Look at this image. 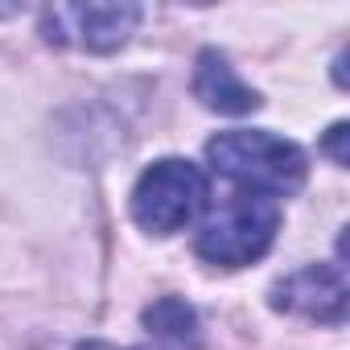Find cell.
Here are the masks:
<instances>
[{"label": "cell", "mask_w": 350, "mask_h": 350, "mask_svg": "<svg viewBox=\"0 0 350 350\" xmlns=\"http://www.w3.org/2000/svg\"><path fill=\"white\" fill-rule=\"evenodd\" d=\"M194 95L223 116H247L260 107V95L235 75V66L219 54V50H202L198 66H194Z\"/></svg>", "instance_id": "cell-6"}, {"label": "cell", "mask_w": 350, "mask_h": 350, "mask_svg": "<svg viewBox=\"0 0 350 350\" xmlns=\"http://www.w3.org/2000/svg\"><path fill=\"white\" fill-rule=\"evenodd\" d=\"M211 165L223 178L247 186V194H297L305 186V152L272 132H252V128H235L223 132L206 144Z\"/></svg>", "instance_id": "cell-1"}, {"label": "cell", "mask_w": 350, "mask_h": 350, "mask_svg": "<svg viewBox=\"0 0 350 350\" xmlns=\"http://www.w3.org/2000/svg\"><path fill=\"white\" fill-rule=\"evenodd\" d=\"M202 206H206V178L198 165L182 157H165L148 165L132 190V219L152 235L182 231L186 223L198 219Z\"/></svg>", "instance_id": "cell-3"}, {"label": "cell", "mask_w": 350, "mask_h": 350, "mask_svg": "<svg viewBox=\"0 0 350 350\" xmlns=\"http://www.w3.org/2000/svg\"><path fill=\"white\" fill-rule=\"evenodd\" d=\"M140 321H144V329L152 338L148 350H202L198 313L182 297H161V301H152Z\"/></svg>", "instance_id": "cell-7"}, {"label": "cell", "mask_w": 350, "mask_h": 350, "mask_svg": "<svg viewBox=\"0 0 350 350\" xmlns=\"http://www.w3.org/2000/svg\"><path fill=\"white\" fill-rule=\"evenodd\" d=\"M140 21L136 5H50L42 13V38L91 54L120 50Z\"/></svg>", "instance_id": "cell-4"}, {"label": "cell", "mask_w": 350, "mask_h": 350, "mask_svg": "<svg viewBox=\"0 0 350 350\" xmlns=\"http://www.w3.org/2000/svg\"><path fill=\"white\" fill-rule=\"evenodd\" d=\"M272 309L297 313L309 321H342L346 317V276L338 264H309L272 284Z\"/></svg>", "instance_id": "cell-5"}, {"label": "cell", "mask_w": 350, "mask_h": 350, "mask_svg": "<svg viewBox=\"0 0 350 350\" xmlns=\"http://www.w3.org/2000/svg\"><path fill=\"white\" fill-rule=\"evenodd\" d=\"M346 136H350V132H346V124H334V128H329V136H325V148L334 152V161H338V165H346V161H350V157H346Z\"/></svg>", "instance_id": "cell-8"}, {"label": "cell", "mask_w": 350, "mask_h": 350, "mask_svg": "<svg viewBox=\"0 0 350 350\" xmlns=\"http://www.w3.org/2000/svg\"><path fill=\"white\" fill-rule=\"evenodd\" d=\"M280 231V206L264 194H231L198 231L194 247L202 260L223 268H243L260 260Z\"/></svg>", "instance_id": "cell-2"}]
</instances>
